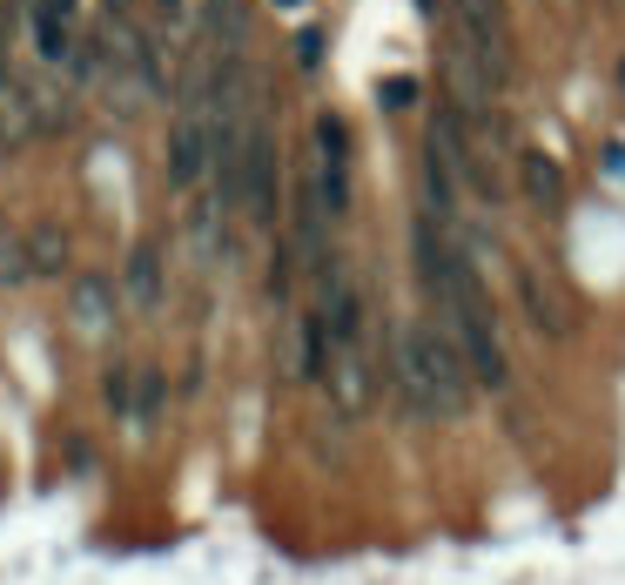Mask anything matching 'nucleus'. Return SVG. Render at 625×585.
Listing matches in <instances>:
<instances>
[{
  "label": "nucleus",
  "instance_id": "1",
  "mask_svg": "<svg viewBox=\"0 0 625 585\" xmlns=\"http://www.w3.org/2000/svg\"><path fill=\"white\" fill-rule=\"evenodd\" d=\"M383 383H390V398H397L404 424H464L471 404H478V383L464 370V350L438 317L390 324Z\"/></svg>",
  "mask_w": 625,
  "mask_h": 585
},
{
  "label": "nucleus",
  "instance_id": "2",
  "mask_svg": "<svg viewBox=\"0 0 625 585\" xmlns=\"http://www.w3.org/2000/svg\"><path fill=\"white\" fill-rule=\"evenodd\" d=\"M283 169H277V135H269V122H256L249 114V135H243V162H236V216L249 229H262V236H277L283 222Z\"/></svg>",
  "mask_w": 625,
  "mask_h": 585
},
{
  "label": "nucleus",
  "instance_id": "3",
  "mask_svg": "<svg viewBox=\"0 0 625 585\" xmlns=\"http://www.w3.org/2000/svg\"><path fill=\"white\" fill-rule=\"evenodd\" d=\"M512 296H518V317H525V330H531L538 343H572V337H578V309H572V296L559 290L552 269L518 263V269H512Z\"/></svg>",
  "mask_w": 625,
  "mask_h": 585
},
{
  "label": "nucleus",
  "instance_id": "4",
  "mask_svg": "<svg viewBox=\"0 0 625 585\" xmlns=\"http://www.w3.org/2000/svg\"><path fill=\"white\" fill-rule=\"evenodd\" d=\"M61 303H68V330L82 343H108L122 330V277H108V269H74Z\"/></svg>",
  "mask_w": 625,
  "mask_h": 585
},
{
  "label": "nucleus",
  "instance_id": "5",
  "mask_svg": "<svg viewBox=\"0 0 625 585\" xmlns=\"http://www.w3.org/2000/svg\"><path fill=\"white\" fill-rule=\"evenodd\" d=\"M203 175H209V108L203 101H182L175 122H169V188L188 195Z\"/></svg>",
  "mask_w": 625,
  "mask_h": 585
},
{
  "label": "nucleus",
  "instance_id": "6",
  "mask_svg": "<svg viewBox=\"0 0 625 585\" xmlns=\"http://www.w3.org/2000/svg\"><path fill=\"white\" fill-rule=\"evenodd\" d=\"M122 303L155 317L169 303V263H162V236H142L128 243V263H122Z\"/></svg>",
  "mask_w": 625,
  "mask_h": 585
},
{
  "label": "nucleus",
  "instance_id": "7",
  "mask_svg": "<svg viewBox=\"0 0 625 585\" xmlns=\"http://www.w3.org/2000/svg\"><path fill=\"white\" fill-rule=\"evenodd\" d=\"M518 195L538 216H559L565 209V169L544 148H518Z\"/></svg>",
  "mask_w": 625,
  "mask_h": 585
},
{
  "label": "nucleus",
  "instance_id": "8",
  "mask_svg": "<svg viewBox=\"0 0 625 585\" xmlns=\"http://www.w3.org/2000/svg\"><path fill=\"white\" fill-rule=\"evenodd\" d=\"M21 249H27V277H34V283H61V277H74V269H68V236H61L54 222H27Z\"/></svg>",
  "mask_w": 625,
  "mask_h": 585
},
{
  "label": "nucleus",
  "instance_id": "9",
  "mask_svg": "<svg viewBox=\"0 0 625 585\" xmlns=\"http://www.w3.org/2000/svg\"><path fill=\"white\" fill-rule=\"evenodd\" d=\"M27 21H34V48H41V61H48V68H68V54H74V34H68V14L41 8V0H27Z\"/></svg>",
  "mask_w": 625,
  "mask_h": 585
},
{
  "label": "nucleus",
  "instance_id": "10",
  "mask_svg": "<svg viewBox=\"0 0 625 585\" xmlns=\"http://www.w3.org/2000/svg\"><path fill=\"white\" fill-rule=\"evenodd\" d=\"M162 411H169V370H162V364H142V370H135V417H128V424L148 438Z\"/></svg>",
  "mask_w": 625,
  "mask_h": 585
},
{
  "label": "nucleus",
  "instance_id": "11",
  "mask_svg": "<svg viewBox=\"0 0 625 585\" xmlns=\"http://www.w3.org/2000/svg\"><path fill=\"white\" fill-rule=\"evenodd\" d=\"M309 155H323V162H357V142H350V122L336 108H323L317 122H309Z\"/></svg>",
  "mask_w": 625,
  "mask_h": 585
},
{
  "label": "nucleus",
  "instance_id": "12",
  "mask_svg": "<svg viewBox=\"0 0 625 585\" xmlns=\"http://www.w3.org/2000/svg\"><path fill=\"white\" fill-rule=\"evenodd\" d=\"M101 411L114 417V424H128L135 417V370L114 357V364H101Z\"/></svg>",
  "mask_w": 625,
  "mask_h": 585
},
{
  "label": "nucleus",
  "instance_id": "13",
  "mask_svg": "<svg viewBox=\"0 0 625 585\" xmlns=\"http://www.w3.org/2000/svg\"><path fill=\"white\" fill-rule=\"evenodd\" d=\"M417 101H424L417 74H383V82H377V108H383V114H410Z\"/></svg>",
  "mask_w": 625,
  "mask_h": 585
},
{
  "label": "nucleus",
  "instance_id": "14",
  "mask_svg": "<svg viewBox=\"0 0 625 585\" xmlns=\"http://www.w3.org/2000/svg\"><path fill=\"white\" fill-rule=\"evenodd\" d=\"M34 277H27V249H21V236L8 222H0V290H27Z\"/></svg>",
  "mask_w": 625,
  "mask_h": 585
},
{
  "label": "nucleus",
  "instance_id": "15",
  "mask_svg": "<svg viewBox=\"0 0 625 585\" xmlns=\"http://www.w3.org/2000/svg\"><path fill=\"white\" fill-rule=\"evenodd\" d=\"M323 48H330V34H323V27H303V34H296V68L317 74V68H323Z\"/></svg>",
  "mask_w": 625,
  "mask_h": 585
},
{
  "label": "nucleus",
  "instance_id": "16",
  "mask_svg": "<svg viewBox=\"0 0 625 585\" xmlns=\"http://www.w3.org/2000/svg\"><path fill=\"white\" fill-rule=\"evenodd\" d=\"M451 14H464V21H504V0H451Z\"/></svg>",
  "mask_w": 625,
  "mask_h": 585
},
{
  "label": "nucleus",
  "instance_id": "17",
  "mask_svg": "<svg viewBox=\"0 0 625 585\" xmlns=\"http://www.w3.org/2000/svg\"><path fill=\"white\" fill-rule=\"evenodd\" d=\"M605 175H625V148H618V142L605 148Z\"/></svg>",
  "mask_w": 625,
  "mask_h": 585
},
{
  "label": "nucleus",
  "instance_id": "18",
  "mask_svg": "<svg viewBox=\"0 0 625 585\" xmlns=\"http://www.w3.org/2000/svg\"><path fill=\"white\" fill-rule=\"evenodd\" d=\"M417 14H424V21H438V14H444V0H417Z\"/></svg>",
  "mask_w": 625,
  "mask_h": 585
},
{
  "label": "nucleus",
  "instance_id": "19",
  "mask_svg": "<svg viewBox=\"0 0 625 585\" xmlns=\"http://www.w3.org/2000/svg\"><path fill=\"white\" fill-rule=\"evenodd\" d=\"M162 14H169V21H182V0H162Z\"/></svg>",
  "mask_w": 625,
  "mask_h": 585
},
{
  "label": "nucleus",
  "instance_id": "20",
  "mask_svg": "<svg viewBox=\"0 0 625 585\" xmlns=\"http://www.w3.org/2000/svg\"><path fill=\"white\" fill-rule=\"evenodd\" d=\"M269 8H309V0H269Z\"/></svg>",
  "mask_w": 625,
  "mask_h": 585
},
{
  "label": "nucleus",
  "instance_id": "21",
  "mask_svg": "<svg viewBox=\"0 0 625 585\" xmlns=\"http://www.w3.org/2000/svg\"><path fill=\"white\" fill-rule=\"evenodd\" d=\"M618 95H625V61H618Z\"/></svg>",
  "mask_w": 625,
  "mask_h": 585
},
{
  "label": "nucleus",
  "instance_id": "22",
  "mask_svg": "<svg viewBox=\"0 0 625 585\" xmlns=\"http://www.w3.org/2000/svg\"><path fill=\"white\" fill-rule=\"evenodd\" d=\"M0 148H8V129H0Z\"/></svg>",
  "mask_w": 625,
  "mask_h": 585
}]
</instances>
